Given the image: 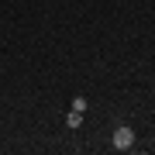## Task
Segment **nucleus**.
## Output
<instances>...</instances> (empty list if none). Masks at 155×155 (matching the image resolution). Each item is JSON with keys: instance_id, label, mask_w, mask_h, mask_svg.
I'll list each match as a JSON object with an SVG mask.
<instances>
[{"instance_id": "f03ea898", "label": "nucleus", "mask_w": 155, "mask_h": 155, "mask_svg": "<svg viewBox=\"0 0 155 155\" xmlns=\"http://www.w3.org/2000/svg\"><path fill=\"white\" fill-rule=\"evenodd\" d=\"M79 124H83V114H79V110H69V114H66V127H72V131H76Z\"/></svg>"}, {"instance_id": "20e7f679", "label": "nucleus", "mask_w": 155, "mask_h": 155, "mask_svg": "<svg viewBox=\"0 0 155 155\" xmlns=\"http://www.w3.org/2000/svg\"><path fill=\"white\" fill-rule=\"evenodd\" d=\"M152 97H155V90H152Z\"/></svg>"}, {"instance_id": "39448f33", "label": "nucleus", "mask_w": 155, "mask_h": 155, "mask_svg": "<svg viewBox=\"0 0 155 155\" xmlns=\"http://www.w3.org/2000/svg\"><path fill=\"white\" fill-rule=\"evenodd\" d=\"M152 11H155V7H152Z\"/></svg>"}, {"instance_id": "7ed1b4c3", "label": "nucleus", "mask_w": 155, "mask_h": 155, "mask_svg": "<svg viewBox=\"0 0 155 155\" xmlns=\"http://www.w3.org/2000/svg\"><path fill=\"white\" fill-rule=\"evenodd\" d=\"M86 97H72V110H79V114H86Z\"/></svg>"}, {"instance_id": "f257e3e1", "label": "nucleus", "mask_w": 155, "mask_h": 155, "mask_svg": "<svg viewBox=\"0 0 155 155\" xmlns=\"http://www.w3.org/2000/svg\"><path fill=\"white\" fill-rule=\"evenodd\" d=\"M110 145H114L117 152H131V148H134V127H127V124H121V127H117V131H114V138H110Z\"/></svg>"}]
</instances>
